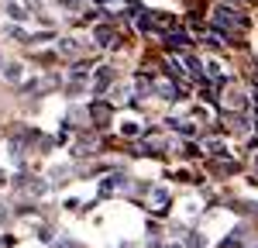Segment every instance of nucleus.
Here are the masks:
<instances>
[{"instance_id":"21","label":"nucleus","mask_w":258,"mask_h":248,"mask_svg":"<svg viewBox=\"0 0 258 248\" xmlns=\"http://www.w3.org/2000/svg\"><path fill=\"white\" fill-rule=\"evenodd\" d=\"M165 248H182V245H165Z\"/></svg>"},{"instance_id":"17","label":"nucleus","mask_w":258,"mask_h":248,"mask_svg":"<svg viewBox=\"0 0 258 248\" xmlns=\"http://www.w3.org/2000/svg\"><path fill=\"white\" fill-rule=\"evenodd\" d=\"M120 131H124V135H131V138H135V135H138V124H131V121H127V124H120Z\"/></svg>"},{"instance_id":"14","label":"nucleus","mask_w":258,"mask_h":248,"mask_svg":"<svg viewBox=\"0 0 258 248\" xmlns=\"http://www.w3.org/2000/svg\"><path fill=\"white\" fill-rule=\"evenodd\" d=\"M59 52H62V55H76V52H80V45L69 38V41H62V45H59Z\"/></svg>"},{"instance_id":"11","label":"nucleus","mask_w":258,"mask_h":248,"mask_svg":"<svg viewBox=\"0 0 258 248\" xmlns=\"http://www.w3.org/2000/svg\"><path fill=\"white\" fill-rule=\"evenodd\" d=\"M152 204H159L155 210H165V204H169V193H165V190H155V193H152Z\"/></svg>"},{"instance_id":"15","label":"nucleus","mask_w":258,"mask_h":248,"mask_svg":"<svg viewBox=\"0 0 258 248\" xmlns=\"http://www.w3.org/2000/svg\"><path fill=\"white\" fill-rule=\"evenodd\" d=\"M176 124V131L179 135H186V138H189V135H193V131H197V128H193V124H182V121H172Z\"/></svg>"},{"instance_id":"16","label":"nucleus","mask_w":258,"mask_h":248,"mask_svg":"<svg viewBox=\"0 0 258 248\" xmlns=\"http://www.w3.org/2000/svg\"><path fill=\"white\" fill-rule=\"evenodd\" d=\"M7 80H11V83L21 80V66H7Z\"/></svg>"},{"instance_id":"19","label":"nucleus","mask_w":258,"mask_h":248,"mask_svg":"<svg viewBox=\"0 0 258 248\" xmlns=\"http://www.w3.org/2000/svg\"><path fill=\"white\" fill-rule=\"evenodd\" d=\"M55 248H83V245H76V241H59Z\"/></svg>"},{"instance_id":"4","label":"nucleus","mask_w":258,"mask_h":248,"mask_svg":"<svg viewBox=\"0 0 258 248\" xmlns=\"http://www.w3.org/2000/svg\"><path fill=\"white\" fill-rule=\"evenodd\" d=\"M110 80H114L110 66H100V69H97V76H93V90H97V93H107V86H110Z\"/></svg>"},{"instance_id":"13","label":"nucleus","mask_w":258,"mask_h":248,"mask_svg":"<svg viewBox=\"0 0 258 248\" xmlns=\"http://www.w3.org/2000/svg\"><path fill=\"white\" fill-rule=\"evenodd\" d=\"M207 152H210V155H224V142H220V138H210V142H207Z\"/></svg>"},{"instance_id":"6","label":"nucleus","mask_w":258,"mask_h":248,"mask_svg":"<svg viewBox=\"0 0 258 248\" xmlns=\"http://www.w3.org/2000/svg\"><path fill=\"white\" fill-rule=\"evenodd\" d=\"M97 45H100V48L114 45V31H110V28H97Z\"/></svg>"},{"instance_id":"9","label":"nucleus","mask_w":258,"mask_h":248,"mask_svg":"<svg viewBox=\"0 0 258 248\" xmlns=\"http://www.w3.org/2000/svg\"><path fill=\"white\" fill-rule=\"evenodd\" d=\"M231 128H234L238 135H244V131H248V117H244V114H231Z\"/></svg>"},{"instance_id":"3","label":"nucleus","mask_w":258,"mask_h":248,"mask_svg":"<svg viewBox=\"0 0 258 248\" xmlns=\"http://www.w3.org/2000/svg\"><path fill=\"white\" fill-rule=\"evenodd\" d=\"M152 93H159L162 100H179V90L169 80H152Z\"/></svg>"},{"instance_id":"8","label":"nucleus","mask_w":258,"mask_h":248,"mask_svg":"<svg viewBox=\"0 0 258 248\" xmlns=\"http://www.w3.org/2000/svg\"><path fill=\"white\" fill-rule=\"evenodd\" d=\"M169 45L186 52V45H189V35H186V31H182V35H179V31H172V35H169Z\"/></svg>"},{"instance_id":"10","label":"nucleus","mask_w":258,"mask_h":248,"mask_svg":"<svg viewBox=\"0 0 258 248\" xmlns=\"http://www.w3.org/2000/svg\"><path fill=\"white\" fill-rule=\"evenodd\" d=\"M186 245H189V248H203V245H207V238H203L200 231H189V234H186Z\"/></svg>"},{"instance_id":"18","label":"nucleus","mask_w":258,"mask_h":248,"mask_svg":"<svg viewBox=\"0 0 258 248\" xmlns=\"http://www.w3.org/2000/svg\"><path fill=\"white\" fill-rule=\"evenodd\" d=\"M7 217H11V210H7V204H0V224H4Z\"/></svg>"},{"instance_id":"5","label":"nucleus","mask_w":258,"mask_h":248,"mask_svg":"<svg viewBox=\"0 0 258 248\" xmlns=\"http://www.w3.org/2000/svg\"><path fill=\"white\" fill-rule=\"evenodd\" d=\"M24 190H28L31 197H45V193H48V183H45V179H35V176H28V179H24Z\"/></svg>"},{"instance_id":"2","label":"nucleus","mask_w":258,"mask_h":248,"mask_svg":"<svg viewBox=\"0 0 258 248\" xmlns=\"http://www.w3.org/2000/svg\"><path fill=\"white\" fill-rule=\"evenodd\" d=\"M214 24L224 28V31H231V28L238 24V14H234L231 7H217V11H214Z\"/></svg>"},{"instance_id":"7","label":"nucleus","mask_w":258,"mask_h":248,"mask_svg":"<svg viewBox=\"0 0 258 248\" xmlns=\"http://www.w3.org/2000/svg\"><path fill=\"white\" fill-rule=\"evenodd\" d=\"M90 148H93V138H90V135H83L80 142L73 145V152H76V155H90Z\"/></svg>"},{"instance_id":"22","label":"nucleus","mask_w":258,"mask_h":248,"mask_svg":"<svg viewBox=\"0 0 258 248\" xmlns=\"http://www.w3.org/2000/svg\"><path fill=\"white\" fill-rule=\"evenodd\" d=\"M251 248H258V245H251Z\"/></svg>"},{"instance_id":"1","label":"nucleus","mask_w":258,"mask_h":248,"mask_svg":"<svg viewBox=\"0 0 258 248\" xmlns=\"http://www.w3.org/2000/svg\"><path fill=\"white\" fill-rule=\"evenodd\" d=\"M117 190H127V176L114 172V176H107V179L100 183V197H110V193H117Z\"/></svg>"},{"instance_id":"20","label":"nucleus","mask_w":258,"mask_h":248,"mask_svg":"<svg viewBox=\"0 0 258 248\" xmlns=\"http://www.w3.org/2000/svg\"><path fill=\"white\" fill-rule=\"evenodd\" d=\"M255 128H258V110H255Z\"/></svg>"},{"instance_id":"12","label":"nucleus","mask_w":258,"mask_h":248,"mask_svg":"<svg viewBox=\"0 0 258 248\" xmlns=\"http://www.w3.org/2000/svg\"><path fill=\"white\" fill-rule=\"evenodd\" d=\"M7 14H11V18H14V21H24V18H28L21 4H7Z\"/></svg>"}]
</instances>
